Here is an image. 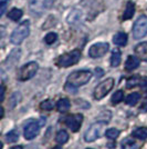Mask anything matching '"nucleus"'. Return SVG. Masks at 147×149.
I'll return each mask as SVG.
<instances>
[{
	"instance_id": "7ed1b4c3",
	"label": "nucleus",
	"mask_w": 147,
	"mask_h": 149,
	"mask_svg": "<svg viewBox=\"0 0 147 149\" xmlns=\"http://www.w3.org/2000/svg\"><path fill=\"white\" fill-rule=\"evenodd\" d=\"M91 77H92L91 71H89V70H78V71H73L67 77V82L75 86V87H79V86H83V85L87 84L91 79Z\"/></svg>"
},
{
	"instance_id": "2f4dec72",
	"label": "nucleus",
	"mask_w": 147,
	"mask_h": 149,
	"mask_svg": "<svg viewBox=\"0 0 147 149\" xmlns=\"http://www.w3.org/2000/svg\"><path fill=\"white\" fill-rule=\"evenodd\" d=\"M10 149H22V146H13Z\"/></svg>"
},
{
	"instance_id": "f3484780",
	"label": "nucleus",
	"mask_w": 147,
	"mask_h": 149,
	"mask_svg": "<svg viewBox=\"0 0 147 149\" xmlns=\"http://www.w3.org/2000/svg\"><path fill=\"white\" fill-rule=\"evenodd\" d=\"M121 51L118 49H114L113 52H112V56H111V66L112 67H117L120 66L121 63Z\"/></svg>"
},
{
	"instance_id": "9d476101",
	"label": "nucleus",
	"mask_w": 147,
	"mask_h": 149,
	"mask_svg": "<svg viewBox=\"0 0 147 149\" xmlns=\"http://www.w3.org/2000/svg\"><path fill=\"white\" fill-rule=\"evenodd\" d=\"M40 131V124L38 120H32L25 126V138L27 140H31L36 136H38Z\"/></svg>"
},
{
	"instance_id": "dca6fc26",
	"label": "nucleus",
	"mask_w": 147,
	"mask_h": 149,
	"mask_svg": "<svg viewBox=\"0 0 147 149\" xmlns=\"http://www.w3.org/2000/svg\"><path fill=\"white\" fill-rule=\"evenodd\" d=\"M71 107V102L67 98H62L56 102V109L60 112H67Z\"/></svg>"
},
{
	"instance_id": "6ab92c4d",
	"label": "nucleus",
	"mask_w": 147,
	"mask_h": 149,
	"mask_svg": "<svg viewBox=\"0 0 147 149\" xmlns=\"http://www.w3.org/2000/svg\"><path fill=\"white\" fill-rule=\"evenodd\" d=\"M22 15H23V13H22L21 9L13 8V9H11V10L8 13V18H10L11 20H13V21H18V20H20V18L22 17Z\"/></svg>"
},
{
	"instance_id": "c756f323",
	"label": "nucleus",
	"mask_w": 147,
	"mask_h": 149,
	"mask_svg": "<svg viewBox=\"0 0 147 149\" xmlns=\"http://www.w3.org/2000/svg\"><path fill=\"white\" fill-rule=\"evenodd\" d=\"M6 8H7V2H6V1L0 2V16H3Z\"/></svg>"
},
{
	"instance_id": "7c9ffc66",
	"label": "nucleus",
	"mask_w": 147,
	"mask_h": 149,
	"mask_svg": "<svg viewBox=\"0 0 147 149\" xmlns=\"http://www.w3.org/2000/svg\"><path fill=\"white\" fill-rule=\"evenodd\" d=\"M5 93H6V88L2 85L1 86V101H3V99H5Z\"/></svg>"
},
{
	"instance_id": "b1692460",
	"label": "nucleus",
	"mask_w": 147,
	"mask_h": 149,
	"mask_svg": "<svg viewBox=\"0 0 147 149\" xmlns=\"http://www.w3.org/2000/svg\"><path fill=\"white\" fill-rule=\"evenodd\" d=\"M123 99H124V93H123L122 90H117L116 93L112 96V99L111 100H112V104H113V105H117V104H120Z\"/></svg>"
},
{
	"instance_id": "f03ea898",
	"label": "nucleus",
	"mask_w": 147,
	"mask_h": 149,
	"mask_svg": "<svg viewBox=\"0 0 147 149\" xmlns=\"http://www.w3.org/2000/svg\"><path fill=\"white\" fill-rule=\"evenodd\" d=\"M81 58V51L79 49H74L70 52L63 54L61 56L56 59V65L59 67H71L75 63H78Z\"/></svg>"
},
{
	"instance_id": "f8f14e48",
	"label": "nucleus",
	"mask_w": 147,
	"mask_h": 149,
	"mask_svg": "<svg viewBox=\"0 0 147 149\" xmlns=\"http://www.w3.org/2000/svg\"><path fill=\"white\" fill-rule=\"evenodd\" d=\"M48 0H30V8L33 13H41L47 8Z\"/></svg>"
},
{
	"instance_id": "bb28decb",
	"label": "nucleus",
	"mask_w": 147,
	"mask_h": 149,
	"mask_svg": "<svg viewBox=\"0 0 147 149\" xmlns=\"http://www.w3.org/2000/svg\"><path fill=\"white\" fill-rule=\"evenodd\" d=\"M56 39H58V35H56L55 32H49V33L44 37V41H45L47 45H52L53 42L56 41Z\"/></svg>"
},
{
	"instance_id": "9b49d317",
	"label": "nucleus",
	"mask_w": 147,
	"mask_h": 149,
	"mask_svg": "<svg viewBox=\"0 0 147 149\" xmlns=\"http://www.w3.org/2000/svg\"><path fill=\"white\" fill-rule=\"evenodd\" d=\"M135 54L143 61H147V41L141 42L135 47Z\"/></svg>"
},
{
	"instance_id": "f257e3e1",
	"label": "nucleus",
	"mask_w": 147,
	"mask_h": 149,
	"mask_svg": "<svg viewBox=\"0 0 147 149\" xmlns=\"http://www.w3.org/2000/svg\"><path fill=\"white\" fill-rule=\"evenodd\" d=\"M29 32H30V21L25 20L13 30L10 36V41L13 45H20L29 36Z\"/></svg>"
},
{
	"instance_id": "a211bd4d",
	"label": "nucleus",
	"mask_w": 147,
	"mask_h": 149,
	"mask_svg": "<svg viewBox=\"0 0 147 149\" xmlns=\"http://www.w3.org/2000/svg\"><path fill=\"white\" fill-rule=\"evenodd\" d=\"M133 137L137 138V139H141V140H145L147 139V128L146 127H141V128H137L133 131Z\"/></svg>"
},
{
	"instance_id": "39448f33",
	"label": "nucleus",
	"mask_w": 147,
	"mask_h": 149,
	"mask_svg": "<svg viewBox=\"0 0 147 149\" xmlns=\"http://www.w3.org/2000/svg\"><path fill=\"white\" fill-rule=\"evenodd\" d=\"M114 87V79L113 78H107L106 80L102 81L101 84H98L95 90H94V98L95 99H102L104 98L107 93L112 90V88Z\"/></svg>"
},
{
	"instance_id": "2eb2a0df",
	"label": "nucleus",
	"mask_w": 147,
	"mask_h": 149,
	"mask_svg": "<svg viewBox=\"0 0 147 149\" xmlns=\"http://www.w3.org/2000/svg\"><path fill=\"white\" fill-rule=\"evenodd\" d=\"M135 13V5L132 1H128L126 3V8H125V11L123 13V20H128V19L133 18Z\"/></svg>"
},
{
	"instance_id": "5701e85b",
	"label": "nucleus",
	"mask_w": 147,
	"mask_h": 149,
	"mask_svg": "<svg viewBox=\"0 0 147 149\" xmlns=\"http://www.w3.org/2000/svg\"><path fill=\"white\" fill-rule=\"evenodd\" d=\"M19 139V131L17 129H13V130L9 131L6 135V140L8 143H16Z\"/></svg>"
},
{
	"instance_id": "0eeeda50",
	"label": "nucleus",
	"mask_w": 147,
	"mask_h": 149,
	"mask_svg": "<svg viewBox=\"0 0 147 149\" xmlns=\"http://www.w3.org/2000/svg\"><path fill=\"white\" fill-rule=\"evenodd\" d=\"M147 35V17L141 16L133 26V36L135 39H142Z\"/></svg>"
},
{
	"instance_id": "a878e982",
	"label": "nucleus",
	"mask_w": 147,
	"mask_h": 149,
	"mask_svg": "<svg viewBox=\"0 0 147 149\" xmlns=\"http://www.w3.org/2000/svg\"><path fill=\"white\" fill-rule=\"evenodd\" d=\"M53 107H54V105H53V101L52 100H44V101H42L41 104H40V108L42 109V110H48V111H50V110H52L53 109Z\"/></svg>"
},
{
	"instance_id": "20e7f679",
	"label": "nucleus",
	"mask_w": 147,
	"mask_h": 149,
	"mask_svg": "<svg viewBox=\"0 0 147 149\" xmlns=\"http://www.w3.org/2000/svg\"><path fill=\"white\" fill-rule=\"evenodd\" d=\"M38 69H39V66H38L37 62L34 61H31V62H28L27 65L25 66H22L20 70H19L18 72V80L20 81H27L31 79L34 74H37Z\"/></svg>"
},
{
	"instance_id": "412c9836",
	"label": "nucleus",
	"mask_w": 147,
	"mask_h": 149,
	"mask_svg": "<svg viewBox=\"0 0 147 149\" xmlns=\"http://www.w3.org/2000/svg\"><path fill=\"white\" fill-rule=\"evenodd\" d=\"M69 140V134H67L65 130H60L58 134H56V136H55V141L58 143H65Z\"/></svg>"
},
{
	"instance_id": "4be33fe9",
	"label": "nucleus",
	"mask_w": 147,
	"mask_h": 149,
	"mask_svg": "<svg viewBox=\"0 0 147 149\" xmlns=\"http://www.w3.org/2000/svg\"><path fill=\"white\" fill-rule=\"evenodd\" d=\"M138 145L132 138H126L122 141V149H137Z\"/></svg>"
},
{
	"instance_id": "393cba45",
	"label": "nucleus",
	"mask_w": 147,
	"mask_h": 149,
	"mask_svg": "<svg viewBox=\"0 0 147 149\" xmlns=\"http://www.w3.org/2000/svg\"><path fill=\"white\" fill-rule=\"evenodd\" d=\"M105 135H106L107 138H110V139H116L117 137L120 136V130L116 129V128H110V129L106 130Z\"/></svg>"
},
{
	"instance_id": "cd10ccee",
	"label": "nucleus",
	"mask_w": 147,
	"mask_h": 149,
	"mask_svg": "<svg viewBox=\"0 0 147 149\" xmlns=\"http://www.w3.org/2000/svg\"><path fill=\"white\" fill-rule=\"evenodd\" d=\"M139 81H141V78H138V77H131L127 82H126V87L131 89V88L135 87V86H137V85H139Z\"/></svg>"
},
{
	"instance_id": "aec40b11",
	"label": "nucleus",
	"mask_w": 147,
	"mask_h": 149,
	"mask_svg": "<svg viewBox=\"0 0 147 149\" xmlns=\"http://www.w3.org/2000/svg\"><path fill=\"white\" fill-rule=\"evenodd\" d=\"M139 99H141V95H139L138 93H133L126 97L125 102H126L128 106H135L138 101H139Z\"/></svg>"
},
{
	"instance_id": "423d86ee",
	"label": "nucleus",
	"mask_w": 147,
	"mask_h": 149,
	"mask_svg": "<svg viewBox=\"0 0 147 149\" xmlns=\"http://www.w3.org/2000/svg\"><path fill=\"white\" fill-rule=\"evenodd\" d=\"M105 121H98L95 124H93L84 134V140L87 143H92L94 140H96L98 137L101 136L102 129L105 126Z\"/></svg>"
},
{
	"instance_id": "c85d7f7f",
	"label": "nucleus",
	"mask_w": 147,
	"mask_h": 149,
	"mask_svg": "<svg viewBox=\"0 0 147 149\" xmlns=\"http://www.w3.org/2000/svg\"><path fill=\"white\" fill-rule=\"evenodd\" d=\"M139 87L142 88V90H143V91L147 93V77L141 78V81H139Z\"/></svg>"
},
{
	"instance_id": "473e14b6",
	"label": "nucleus",
	"mask_w": 147,
	"mask_h": 149,
	"mask_svg": "<svg viewBox=\"0 0 147 149\" xmlns=\"http://www.w3.org/2000/svg\"><path fill=\"white\" fill-rule=\"evenodd\" d=\"M53 149H62L61 147H60V146H56V147H54V148Z\"/></svg>"
},
{
	"instance_id": "f704fd0d",
	"label": "nucleus",
	"mask_w": 147,
	"mask_h": 149,
	"mask_svg": "<svg viewBox=\"0 0 147 149\" xmlns=\"http://www.w3.org/2000/svg\"><path fill=\"white\" fill-rule=\"evenodd\" d=\"M87 149H91V148H87Z\"/></svg>"
},
{
	"instance_id": "72a5a7b5",
	"label": "nucleus",
	"mask_w": 147,
	"mask_h": 149,
	"mask_svg": "<svg viewBox=\"0 0 147 149\" xmlns=\"http://www.w3.org/2000/svg\"><path fill=\"white\" fill-rule=\"evenodd\" d=\"M3 1H6V2H7L8 0H0V2H3Z\"/></svg>"
},
{
	"instance_id": "4468645a",
	"label": "nucleus",
	"mask_w": 147,
	"mask_h": 149,
	"mask_svg": "<svg viewBox=\"0 0 147 149\" xmlns=\"http://www.w3.org/2000/svg\"><path fill=\"white\" fill-rule=\"evenodd\" d=\"M113 42L116 45V46H120V47H124L127 44V35L125 32H117L116 35L113 38Z\"/></svg>"
},
{
	"instance_id": "ddd939ff",
	"label": "nucleus",
	"mask_w": 147,
	"mask_h": 149,
	"mask_svg": "<svg viewBox=\"0 0 147 149\" xmlns=\"http://www.w3.org/2000/svg\"><path fill=\"white\" fill-rule=\"evenodd\" d=\"M139 66V58L135 56H129L125 62V69L128 71H133Z\"/></svg>"
},
{
	"instance_id": "1a4fd4ad",
	"label": "nucleus",
	"mask_w": 147,
	"mask_h": 149,
	"mask_svg": "<svg viewBox=\"0 0 147 149\" xmlns=\"http://www.w3.org/2000/svg\"><path fill=\"white\" fill-rule=\"evenodd\" d=\"M83 123V115L82 113H74L65 118V125L72 131H78Z\"/></svg>"
},
{
	"instance_id": "6e6552de",
	"label": "nucleus",
	"mask_w": 147,
	"mask_h": 149,
	"mask_svg": "<svg viewBox=\"0 0 147 149\" xmlns=\"http://www.w3.org/2000/svg\"><path fill=\"white\" fill-rule=\"evenodd\" d=\"M110 46L107 42H98L91 46L89 49V56L91 58H101L109 51Z\"/></svg>"
}]
</instances>
